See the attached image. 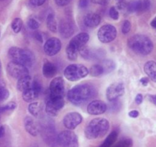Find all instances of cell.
Masks as SVG:
<instances>
[{"instance_id": "1", "label": "cell", "mask_w": 156, "mask_h": 147, "mask_svg": "<svg viewBox=\"0 0 156 147\" xmlns=\"http://www.w3.org/2000/svg\"><path fill=\"white\" fill-rule=\"evenodd\" d=\"M96 91L94 87L87 84H78L67 93V98L75 106H80L95 97Z\"/></svg>"}, {"instance_id": "2", "label": "cell", "mask_w": 156, "mask_h": 147, "mask_svg": "<svg viewBox=\"0 0 156 147\" xmlns=\"http://www.w3.org/2000/svg\"><path fill=\"white\" fill-rule=\"evenodd\" d=\"M128 46L133 52L139 55H148L152 52L153 43L144 34H135L128 40Z\"/></svg>"}, {"instance_id": "3", "label": "cell", "mask_w": 156, "mask_h": 147, "mask_svg": "<svg viewBox=\"0 0 156 147\" xmlns=\"http://www.w3.org/2000/svg\"><path fill=\"white\" fill-rule=\"evenodd\" d=\"M109 123L105 118H95L88 124L85 129V136L89 139L103 137L108 133Z\"/></svg>"}, {"instance_id": "4", "label": "cell", "mask_w": 156, "mask_h": 147, "mask_svg": "<svg viewBox=\"0 0 156 147\" xmlns=\"http://www.w3.org/2000/svg\"><path fill=\"white\" fill-rule=\"evenodd\" d=\"M90 36L87 33L81 32L75 35L67 45L66 48L67 58L70 61H76L77 59L78 53L86 46L89 41Z\"/></svg>"}, {"instance_id": "5", "label": "cell", "mask_w": 156, "mask_h": 147, "mask_svg": "<svg viewBox=\"0 0 156 147\" xmlns=\"http://www.w3.org/2000/svg\"><path fill=\"white\" fill-rule=\"evenodd\" d=\"M9 55L12 61L23 64L26 67H31L35 62V58L30 50L12 47L9 50Z\"/></svg>"}, {"instance_id": "6", "label": "cell", "mask_w": 156, "mask_h": 147, "mask_svg": "<svg viewBox=\"0 0 156 147\" xmlns=\"http://www.w3.org/2000/svg\"><path fill=\"white\" fill-rule=\"evenodd\" d=\"M64 74L67 80L77 81L86 77L89 74V70L86 66L81 64H72L66 67Z\"/></svg>"}, {"instance_id": "7", "label": "cell", "mask_w": 156, "mask_h": 147, "mask_svg": "<svg viewBox=\"0 0 156 147\" xmlns=\"http://www.w3.org/2000/svg\"><path fill=\"white\" fill-rule=\"evenodd\" d=\"M58 143L61 147H79L76 135L72 130H64L58 136Z\"/></svg>"}, {"instance_id": "8", "label": "cell", "mask_w": 156, "mask_h": 147, "mask_svg": "<svg viewBox=\"0 0 156 147\" xmlns=\"http://www.w3.org/2000/svg\"><path fill=\"white\" fill-rule=\"evenodd\" d=\"M42 136L46 143L50 147H57L58 146V136L56 130L53 124L47 122V124L43 126L42 128Z\"/></svg>"}, {"instance_id": "9", "label": "cell", "mask_w": 156, "mask_h": 147, "mask_svg": "<svg viewBox=\"0 0 156 147\" xmlns=\"http://www.w3.org/2000/svg\"><path fill=\"white\" fill-rule=\"evenodd\" d=\"M117 34L116 28L112 25H105L99 29L97 37L101 42L107 44L115 38Z\"/></svg>"}, {"instance_id": "10", "label": "cell", "mask_w": 156, "mask_h": 147, "mask_svg": "<svg viewBox=\"0 0 156 147\" xmlns=\"http://www.w3.org/2000/svg\"><path fill=\"white\" fill-rule=\"evenodd\" d=\"M50 94L49 96L56 98H64L65 95V84L61 77L54 78L50 84Z\"/></svg>"}, {"instance_id": "11", "label": "cell", "mask_w": 156, "mask_h": 147, "mask_svg": "<svg viewBox=\"0 0 156 147\" xmlns=\"http://www.w3.org/2000/svg\"><path fill=\"white\" fill-rule=\"evenodd\" d=\"M64 106V98H56L49 96L46 100V112L50 116L56 117Z\"/></svg>"}, {"instance_id": "12", "label": "cell", "mask_w": 156, "mask_h": 147, "mask_svg": "<svg viewBox=\"0 0 156 147\" xmlns=\"http://www.w3.org/2000/svg\"><path fill=\"white\" fill-rule=\"evenodd\" d=\"M7 71L11 77L18 80L25 76L28 75V67L24 66L23 64H19L12 61H10L7 65Z\"/></svg>"}, {"instance_id": "13", "label": "cell", "mask_w": 156, "mask_h": 147, "mask_svg": "<svg viewBox=\"0 0 156 147\" xmlns=\"http://www.w3.org/2000/svg\"><path fill=\"white\" fill-rule=\"evenodd\" d=\"M125 93V87L122 82H115L109 85L106 89V98L112 102L122 97Z\"/></svg>"}, {"instance_id": "14", "label": "cell", "mask_w": 156, "mask_h": 147, "mask_svg": "<svg viewBox=\"0 0 156 147\" xmlns=\"http://www.w3.org/2000/svg\"><path fill=\"white\" fill-rule=\"evenodd\" d=\"M41 89L42 88H41V84H40V82L37 80H34L32 81L31 88L22 93V98L25 102L31 103L39 97Z\"/></svg>"}, {"instance_id": "15", "label": "cell", "mask_w": 156, "mask_h": 147, "mask_svg": "<svg viewBox=\"0 0 156 147\" xmlns=\"http://www.w3.org/2000/svg\"><path fill=\"white\" fill-rule=\"evenodd\" d=\"M82 120L83 118L80 113L76 112H71L64 116L63 119V124L66 128L70 130H73L81 124Z\"/></svg>"}, {"instance_id": "16", "label": "cell", "mask_w": 156, "mask_h": 147, "mask_svg": "<svg viewBox=\"0 0 156 147\" xmlns=\"http://www.w3.org/2000/svg\"><path fill=\"white\" fill-rule=\"evenodd\" d=\"M150 0H133L128 3L129 13H143L149 9Z\"/></svg>"}, {"instance_id": "17", "label": "cell", "mask_w": 156, "mask_h": 147, "mask_svg": "<svg viewBox=\"0 0 156 147\" xmlns=\"http://www.w3.org/2000/svg\"><path fill=\"white\" fill-rule=\"evenodd\" d=\"M61 49V42L58 38H51L44 45V52L48 56L57 55Z\"/></svg>"}, {"instance_id": "18", "label": "cell", "mask_w": 156, "mask_h": 147, "mask_svg": "<svg viewBox=\"0 0 156 147\" xmlns=\"http://www.w3.org/2000/svg\"><path fill=\"white\" fill-rule=\"evenodd\" d=\"M75 31V26L73 22L68 19H61L59 25V32L64 38L71 37Z\"/></svg>"}, {"instance_id": "19", "label": "cell", "mask_w": 156, "mask_h": 147, "mask_svg": "<svg viewBox=\"0 0 156 147\" xmlns=\"http://www.w3.org/2000/svg\"><path fill=\"white\" fill-rule=\"evenodd\" d=\"M87 113L90 115H100L104 113L107 109V106L104 102L102 100H93L92 102L88 104L87 108Z\"/></svg>"}, {"instance_id": "20", "label": "cell", "mask_w": 156, "mask_h": 147, "mask_svg": "<svg viewBox=\"0 0 156 147\" xmlns=\"http://www.w3.org/2000/svg\"><path fill=\"white\" fill-rule=\"evenodd\" d=\"M80 54L83 58L87 60H100L102 59L106 55L104 50L102 49H96L92 50L89 48L84 47L80 52Z\"/></svg>"}, {"instance_id": "21", "label": "cell", "mask_w": 156, "mask_h": 147, "mask_svg": "<svg viewBox=\"0 0 156 147\" xmlns=\"http://www.w3.org/2000/svg\"><path fill=\"white\" fill-rule=\"evenodd\" d=\"M24 126H25V130L30 135H31L32 136H37L38 135L40 127L33 117H26L24 120Z\"/></svg>"}, {"instance_id": "22", "label": "cell", "mask_w": 156, "mask_h": 147, "mask_svg": "<svg viewBox=\"0 0 156 147\" xmlns=\"http://www.w3.org/2000/svg\"><path fill=\"white\" fill-rule=\"evenodd\" d=\"M101 21V18L97 13H88L83 19L84 25L88 28H96L98 26Z\"/></svg>"}, {"instance_id": "23", "label": "cell", "mask_w": 156, "mask_h": 147, "mask_svg": "<svg viewBox=\"0 0 156 147\" xmlns=\"http://www.w3.org/2000/svg\"><path fill=\"white\" fill-rule=\"evenodd\" d=\"M58 69L57 67L51 62L49 61H45L44 62L42 67V73L43 75L46 77V78H51L57 74Z\"/></svg>"}, {"instance_id": "24", "label": "cell", "mask_w": 156, "mask_h": 147, "mask_svg": "<svg viewBox=\"0 0 156 147\" xmlns=\"http://www.w3.org/2000/svg\"><path fill=\"white\" fill-rule=\"evenodd\" d=\"M144 71L150 80L156 83V62L149 61L144 65Z\"/></svg>"}, {"instance_id": "25", "label": "cell", "mask_w": 156, "mask_h": 147, "mask_svg": "<svg viewBox=\"0 0 156 147\" xmlns=\"http://www.w3.org/2000/svg\"><path fill=\"white\" fill-rule=\"evenodd\" d=\"M32 84V81H31V77L29 75L25 76V77H22V78L19 79L17 82V89L19 91L24 92L28 88H30Z\"/></svg>"}, {"instance_id": "26", "label": "cell", "mask_w": 156, "mask_h": 147, "mask_svg": "<svg viewBox=\"0 0 156 147\" xmlns=\"http://www.w3.org/2000/svg\"><path fill=\"white\" fill-rule=\"evenodd\" d=\"M118 135H119V133H118L117 130H113L112 132H111L108 135L107 137L105 139V140L103 141V143L100 145V147H111L116 141Z\"/></svg>"}, {"instance_id": "27", "label": "cell", "mask_w": 156, "mask_h": 147, "mask_svg": "<svg viewBox=\"0 0 156 147\" xmlns=\"http://www.w3.org/2000/svg\"><path fill=\"white\" fill-rule=\"evenodd\" d=\"M47 26L48 29L52 32H56L58 31V23L55 19V14L50 13L47 17Z\"/></svg>"}, {"instance_id": "28", "label": "cell", "mask_w": 156, "mask_h": 147, "mask_svg": "<svg viewBox=\"0 0 156 147\" xmlns=\"http://www.w3.org/2000/svg\"><path fill=\"white\" fill-rule=\"evenodd\" d=\"M89 74L93 77H100L104 74V69L101 64H96L90 67Z\"/></svg>"}, {"instance_id": "29", "label": "cell", "mask_w": 156, "mask_h": 147, "mask_svg": "<svg viewBox=\"0 0 156 147\" xmlns=\"http://www.w3.org/2000/svg\"><path fill=\"white\" fill-rule=\"evenodd\" d=\"M28 109L29 113H31L33 117H38L39 115L41 114V105H40V103H37V102H34V103H30Z\"/></svg>"}, {"instance_id": "30", "label": "cell", "mask_w": 156, "mask_h": 147, "mask_svg": "<svg viewBox=\"0 0 156 147\" xmlns=\"http://www.w3.org/2000/svg\"><path fill=\"white\" fill-rule=\"evenodd\" d=\"M9 97V91L6 88L5 83L2 79H0V103L5 101Z\"/></svg>"}, {"instance_id": "31", "label": "cell", "mask_w": 156, "mask_h": 147, "mask_svg": "<svg viewBox=\"0 0 156 147\" xmlns=\"http://www.w3.org/2000/svg\"><path fill=\"white\" fill-rule=\"evenodd\" d=\"M100 64L103 67L104 69V74H108L112 72L115 69V64L112 60H103L101 61Z\"/></svg>"}, {"instance_id": "32", "label": "cell", "mask_w": 156, "mask_h": 147, "mask_svg": "<svg viewBox=\"0 0 156 147\" xmlns=\"http://www.w3.org/2000/svg\"><path fill=\"white\" fill-rule=\"evenodd\" d=\"M22 25H23V22H22V19L19 18H16L12 22V28L15 33H19L22 30Z\"/></svg>"}, {"instance_id": "33", "label": "cell", "mask_w": 156, "mask_h": 147, "mask_svg": "<svg viewBox=\"0 0 156 147\" xmlns=\"http://www.w3.org/2000/svg\"><path fill=\"white\" fill-rule=\"evenodd\" d=\"M16 107V104L15 102H9L4 106H0V114L4 113V112L9 111V110H12Z\"/></svg>"}, {"instance_id": "34", "label": "cell", "mask_w": 156, "mask_h": 147, "mask_svg": "<svg viewBox=\"0 0 156 147\" xmlns=\"http://www.w3.org/2000/svg\"><path fill=\"white\" fill-rule=\"evenodd\" d=\"M114 147H133V141L130 139H124L119 141Z\"/></svg>"}, {"instance_id": "35", "label": "cell", "mask_w": 156, "mask_h": 147, "mask_svg": "<svg viewBox=\"0 0 156 147\" xmlns=\"http://www.w3.org/2000/svg\"><path fill=\"white\" fill-rule=\"evenodd\" d=\"M109 14L111 19H112L113 20H118V19H119V12H118V10H117V9L115 7L112 6L109 9Z\"/></svg>"}, {"instance_id": "36", "label": "cell", "mask_w": 156, "mask_h": 147, "mask_svg": "<svg viewBox=\"0 0 156 147\" xmlns=\"http://www.w3.org/2000/svg\"><path fill=\"white\" fill-rule=\"evenodd\" d=\"M28 26L31 28V30H37L40 26V24L36 19H30L28 21Z\"/></svg>"}, {"instance_id": "37", "label": "cell", "mask_w": 156, "mask_h": 147, "mask_svg": "<svg viewBox=\"0 0 156 147\" xmlns=\"http://www.w3.org/2000/svg\"><path fill=\"white\" fill-rule=\"evenodd\" d=\"M130 30H131V23H130V22L128 20L124 21L122 26V32L125 34H128Z\"/></svg>"}, {"instance_id": "38", "label": "cell", "mask_w": 156, "mask_h": 147, "mask_svg": "<svg viewBox=\"0 0 156 147\" xmlns=\"http://www.w3.org/2000/svg\"><path fill=\"white\" fill-rule=\"evenodd\" d=\"M116 9H118L119 10H120V11L123 12V13H126V12H128V3H126V2H124L123 1H122V2H119V3L117 4L116 5Z\"/></svg>"}, {"instance_id": "39", "label": "cell", "mask_w": 156, "mask_h": 147, "mask_svg": "<svg viewBox=\"0 0 156 147\" xmlns=\"http://www.w3.org/2000/svg\"><path fill=\"white\" fill-rule=\"evenodd\" d=\"M46 2V0H29L30 5H32L34 7H37L42 5L44 2Z\"/></svg>"}, {"instance_id": "40", "label": "cell", "mask_w": 156, "mask_h": 147, "mask_svg": "<svg viewBox=\"0 0 156 147\" xmlns=\"http://www.w3.org/2000/svg\"><path fill=\"white\" fill-rule=\"evenodd\" d=\"M72 0H55V3L58 5V6H65L67 5Z\"/></svg>"}, {"instance_id": "41", "label": "cell", "mask_w": 156, "mask_h": 147, "mask_svg": "<svg viewBox=\"0 0 156 147\" xmlns=\"http://www.w3.org/2000/svg\"><path fill=\"white\" fill-rule=\"evenodd\" d=\"M112 103L110 104V108L112 110H116V109H119V106H120V103L119 101L116 100H114V101H112Z\"/></svg>"}, {"instance_id": "42", "label": "cell", "mask_w": 156, "mask_h": 147, "mask_svg": "<svg viewBox=\"0 0 156 147\" xmlns=\"http://www.w3.org/2000/svg\"><path fill=\"white\" fill-rule=\"evenodd\" d=\"M91 2L94 4H97V5H107L109 3V0H90Z\"/></svg>"}, {"instance_id": "43", "label": "cell", "mask_w": 156, "mask_h": 147, "mask_svg": "<svg viewBox=\"0 0 156 147\" xmlns=\"http://www.w3.org/2000/svg\"><path fill=\"white\" fill-rule=\"evenodd\" d=\"M89 4V0H80L79 1V6L82 9L86 8Z\"/></svg>"}, {"instance_id": "44", "label": "cell", "mask_w": 156, "mask_h": 147, "mask_svg": "<svg viewBox=\"0 0 156 147\" xmlns=\"http://www.w3.org/2000/svg\"><path fill=\"white\" fill-rule=\"evenodd\" d=\"M135 101H136V103L137 104H141L142 103V101H143V96L141 94H137L136 97V99H135Z\"/></svg>"}, {"instance_id": "45", "label": "cell", "mask_w": 156, "mask_h": 147, "mask_svg": "<svg viewBox=\"0 0 156 147\" xmlns=\"http://www.w3.org/2000/svg\"><path fill=\"white\" fill-rule=\"evenodd\" d=\"M139 111L136 110V109H133V110H131V111L129 113V116L131 118H137L139 117Z\"/></svg>"}, {"instance_id": "46", "label": "cell", "mask_w": 156, "mask_h": 147, "mask_svg": "<svg viewBox=\"0 0 156 147\" xmlns=\"http://www.w3.org/2000/svg\"><path fill=\"white\" fill-rule=\"evenodd\" d=\"M148 99L156 106V94H154V95L149 94V95H148Z\"/></svg>"}, {"instance_id": "47", "label": "cell", "mask_w": 156, "mask_h": 147, "mask_svg": "<svg viewBox=\"0 0 156 147\" xmlns=\"http://www.w3.org/2000/svg\"><path fill=\"white\" fill-rule=\"evenodd\" d=\"M5 134V127H3V125L0 124V138L3 137Z\"/></svg>"}, {"instance_id": "48", "label": "cell", "mask_w": 156, "mask_h": 147, "mask_svg": "<svg viewBox=\"0 0 156 147\" xmlns=\"http://www.w3.org/2000/svg\"><path fill=\"white\" fill-rule=\"evenodd\" d=\"M140 83L142 84L143 86H146L148 84V77H142V78H141Z\"/></svg>"}, {"instance_id": "49", "label": "cell", "mask_w": 156, "mask_h": 147, "mask_svg": "<svg viewBox=\"0 0 156 147\" xmlns=\"http://www.w3.org/2000/svg\"><path fill=\"white\" fill-rule=\"evenodd\" d=\"M151 25L153 28H156V16L153 19V20L151 22Z\"/></svg>"}, {"instance_id": "50", "label": "cell", "mask_w": 156, "mask_h": 147, "mask_svg": "<svg viewBox=\"0 0 156 147\" xmlns=\"http://www.w3.org/2000/svg\"><path fill=\"white\" fill-rule=\"evenodd\" d=\"M35 37L39 41H42V38H41V36L40 35V34H38V33H37V34H36Z\"/></svg>"}, {"instance_id": "51", "label": "cell", "mask_w": 156, "mask_h": 147, "mask_svg": "<svg viewBox=\"0 0 156 147\" xmlns=\"http://www.w3.org/2000/svg\"><path fill=\"white\" fill-rule=\"evenodd\" d=\"M1 71H2V64H1V61H0V74H1Z\"/></svg>"}, {"instance_id": "52", "label": "cell", "mask_w": 156, "mask_h": 147, "mask_svg": "<svg viewBox=\"0 0 156 147\" xmlns=\"http://www.w3.org/2000/svg\"><path fill=\"white\" fill-rule=\"evenodd\" d=\"M119 2H122V1H123V0H119Z\"/></svg>"}]
</instances>
